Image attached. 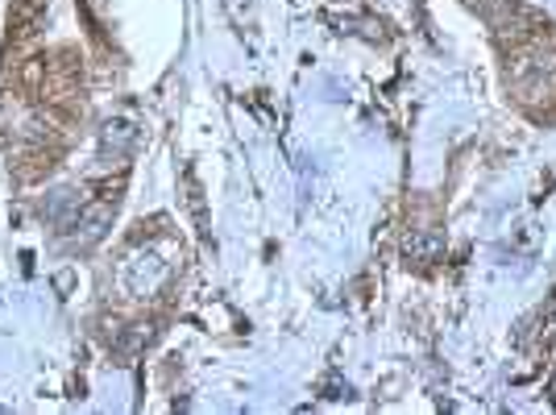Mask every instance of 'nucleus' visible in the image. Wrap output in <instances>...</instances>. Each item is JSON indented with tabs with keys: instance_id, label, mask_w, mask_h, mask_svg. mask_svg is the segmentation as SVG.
Instances as JSON below:
<instances>
[{
	"instance_id": "obj_1",
	"label": "nucleus",
	"mask_w": 556,
	"mask_h": 415,
	"mask_svg": "<svg viewBox=\"0 0 556 415\" xmlns=\"http://www.w3.org/2000/svg\"><path fill=\"white\" fill-rule=\"evenodd\" d=\"M166 275H170V262H166L154 246H146V250H138V254H129V262H125V287H129V295H138V300L154 295V291L166 282Z\"/></svg>"
},
{
	"instance_id": "obj_2",
	"label": "nucleus",
	"mask_w": 556,
	"mask_h": 415,
	"mask_svg": "<svg viewBox=\"0 0 556 415\" xmlns=\"http://www.w3.org/2000/svg\"><path fill=\"white\" fill-rule=\"evenodd\" d=\"M109 225H113V208L109 204L84 208V212H79V221H75V241H79V246H92V241L104 237Z\"/></svg>"
},
{
	"instance_id": "obj_4",
	"label": "nucleus",
	"mask_w": 556,
	"mask_h": 415,
	"mask_svg": "<svg viewBox=\"0 0 556 415\" xmlns=\"http://www.w3.org/2000/svg\"><path fill=\"white\" fill-rule=\"evenodd\" d=\"M437 254H441L437 232H416V237H407V257H412V262H432Z\"/></svg>"
},
{
	"instance_id": "obj_3",
	"label": "nucleus",
	"mask_w": 556,
	"mask_h": 415,
	"mask_svg": "<svg viewBox=\"0 0 556 415\" xmlns=\"http://www.w3.org/2000/svg\"><path fill=\"white\" fill-rule=\"evenodd\" d=\"M134 138H138V134H134L129 121H109V125H104V150H116V154H121V150L134 146Z\"/></svg>"
},
{
	"instance_id": "obj_5",
	"label": "nucleus",
	"mask_w": 556,
	"mask_h": 415,
	"mask_svg": "<svg viewBox=\"0 0 556 415\" xmlns=\"http://www.w3.org/2000/svg\"><path fill=\"white\" fill-rule=\"evenodd\" d=\"M0 412H4V407H0Z\"/></svg>"
}]
</instances>
